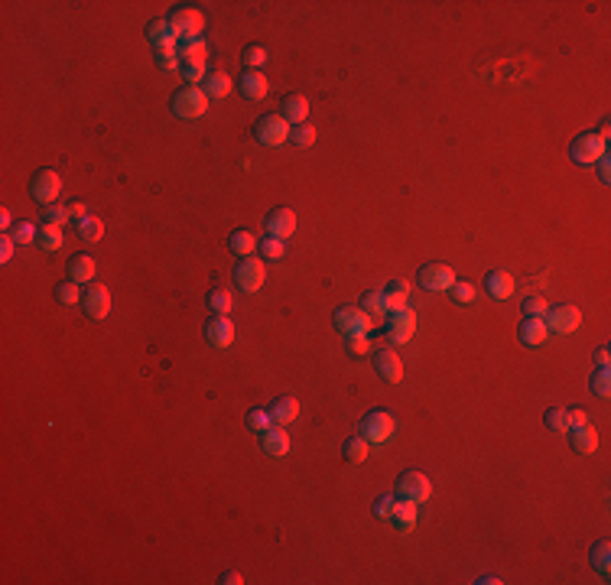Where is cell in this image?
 Instances as JSON below:
<instances>
[{
	"label": "cell",
	"mask_w": 611,
	"mask_h": 585,
	"mask_svg": "<svg viewBox=\"0 0 611 585\" xmlns=\"http://www.w3.org/2000/svg\"><path fill=\"white\" fill-rule=\"evenodd\" d=\"M172 114L182 120H196L202 118L205 111H208V94L202 92V88L196 85H186V88H179L176 94H172V101H170Z\"/></svg>",
	"instance_id": "1"
},
{
	"label": "cell",
	"mask_w": 611,
	"mask_h": 585,
	"mask_svg": "<svg viewBox=\"0 0 611 585\" xmlns=\"http://www.w3.org/2000/svg\"><path fill=\"white\" fill-rule=\"evenodd\" d=\"M170 26L172 33H176V39H199V33L205 30V17L202 10L189 7V4H179V7L170 10Z\"/></svg>",
	"instance_id": "2"
},
{
	"label": "cell",
	"mask_w": 611,
	"mask_h": 585,
	"mask_svg": "<svg viewBox=\"0 0 611 585\" xmlns=\"http://www.w3.org/2000/svg\"><path fill=\"white\" fill-rule=\"evenodd\" d=\"M605 153H608V144H605L595 130L579 134L576 140H572V146H569V156H572L576 166H595V160H602Z\"/></svg>",
	"instance_id": "3"
},
{
	"label": "cell",
	"mask_w": 611,
	"mask_h": 585,
	"mask_svg": "<svg viewBox=\"0 0 611 585\" xmlns=\"http://www.w3.org/2000/svg\"><path fill=\"white\" fill-rule=\"evenodd\" d=\"M358 436H361L367 446L387 442L393 436V416L387 413V410H371V413L361 420V426H358Z\"/></svg>",
	"instance_id": "4"
},
{
	"label": "cell",
	"mask_w": 611,
	"mask_h": 585,
	"mask_svg": "<svg viewBox=\"0 0 611 585\" xmlns=\"http://www.w3.org/2000/svg\"><path fill=\"white\" fill-rule=\"evenodd\" d=\"M332 322H335V329H339L345 339H351V335H367V332H371V315H367L361 306H339L335 315H332Z\"/></svg>",
	"instance_id": "5"
},
{
	"label": "cell",
	"mask_w": 611,
	"mask_h": 585,
	"mask_svg": "<svg viewBox=\"0 0 611 585\" xmlns=\"http://www.w3.org/2000/svg\"><path fill=\"white\" fill-rule=\"evenodd\" d=\"M59 192H62V176L56 170H36L33 172V179H30V195H33L43 208L56 202Z\"/></svg>",
	"instance_id": "6"
},
{
	"label": "cell",
	"mask_w": 611,
	"mask_h": 585,
	"mask_svg": "<svg viewBox=\"0 0 611 585\" xmlns=\"http://www.w3.org/2000/svg\"><path fill=\"white\" fill-rule=\"evenodd\" d=\"M579 322H582V315H579V309L572 303L550 306V309H546V315H543L546 332H556V335H569V332H576Z\"/></svg>",
	"instance_id": "7"
},
{
	"label": "cell",
	"mask_w": 611,
	"mask_h": 585,
	"mask_svg": "<svg viewBox=\"0 0 611 585\" xmlns=\"http://www.w3.org/2000/svg\"><path fill=\"white\" fill-rule=\"evenodd\" d=\"M433 494V482L423 475V472H403L397 478V498L413 501V504H423Z\"/></svg>",
	"instance_id": "8"
},
{
	"label": "cell",
	"mask_w": 611,
	"mask_h": 585,
	"mask_svg": "<svg viewBox=\"0 0 611 585\" xmlns=\"http://www.w3.org/2000/svg\"><path fill=\"white\" fill-rule=\"evenodd\" d=\"M416 332V313L413 309H393V313H387V322H384V335H387V341H393V345H400V341H410Z\"/></svg>",
	"instance_id": "9"
},
{
	"label": "cell",
	"mask_w": 611,
	"mask_h": 585,
	"mask_svg": "<svg viewBox=\"0 0 611 585\" xmlns=\"http://www.w3.org/2000/svg\"><path fill=\"white\" fill-rule=\"evenodd\" d=\"M254 137L260 140L263 146H280L289 140V124L280 118V114H267V118L257 120Z\"/></svg>",
	"instance_id": "10"
},
{
	"label": "cell",
	"mask_w": 611,
	"mask_h": 585,
	"mask_svg": "<svg viewBox=\"0 0 611 585\" xmlns=\"http://www.w3.org/2000/svg\"><path fill=\"white\" fill-rule=\"evenodd\" d=\"M452 283H455V273L446 263H426V267H420V287L429 289V293H446V289H452Z\"/></svg>",
	"instance_id": "11"
},
{
	"label": "cell",
	"mask_w": 611,
	"mask_h": 585,
	"mask_svg": "<svg viewBox=\"0 0 611 585\" xmlns=\"http://www.w3.org/2000/svg\"><path fill=\"white\" fill-rule=\"evenodd\" d=\"M263 277H267L263 260H254V257H244V260L234 267V283H238L244 293H257V289L263 287Z\"/></svg>",
	"instance_id": "12"
},
{
	"label": "cell",
	"mask_w": 611,
	"mask_h": 585,
	"mask_svg": "<svg viewBox=\"0 0 611 585\" xmlns=\"http://www.w3.org/2000/svg\"><path fill=\"white\" fill-rule=\"evenodd\" d=\"M374 371H377V377L387 384H397L400 377H403V361L397 358V351H391V348H381V351H374Z\"/></svg>",
	"instance_id": "13"
},
{
	"label": "cell",
	"mask_w": 611,
	"mask_h": 585,
	"mask_svg": "<svg viewBox=\"0 0 611 585\" xmlns=\"http://www.w3.org/2000/svg\"><path fill=\"white\" fill-rule=\"evenodd\" d=\"M263 228H267L270 238L286 241L289 234L296 231V212H293V208H273V212L267 215V221H263Z\"/></svg>",
	"instance_id": "14"
},
{
	"label": "cell",
	"mask_w": 611,
	"mask_h": 585,
	"mask_svg": "<svg viewBox=\"0 0 611 585\" xmlns=\"http://www.w3.org/2000/svg\"><path fill=\"white\" fill-rule=\"evenodd\" d=\"M205 339H208V345H215V348H228L231 341H234V322H231L228 315H212V319L205 322Z\"/></svg>",
	"instance_id": "15"
},
{
	"label": "cell",
	"mask_w": 611,
	"mask_h": 585,
	"mask_svg": "<svg viewBox=\"0 0 611 585\" xmlns=\"http://www.w3.org/2000/svg\"><path fill=\"white\" fill-rule=\"evenodd\" d=\"M82 306H85L88 319H108V313H111V293H108V287H101V283H98V287L85 289Z\"/></svg>",
	"instance_id": "16"
},
{
	"label": "cell",
	"mask_w": 611,
	"mask_h": 585,
	"mask_svg": "<svg viewBox=\"0 0 611 585\" xmlns=\"http://www.w3.org/2000/svg\"><path fill=\"white\" fill-rule=\"evenodd\" d=\"M238 92L244 94L247 101H260L263 94H267V78H263V72H257V68H247L244 75L238 78Z\"/></svg>",
	"instance_id": "17"
},
{
	"label": "cell",
	"mask_w": 611,
	"mask_h": 585,
	"mask_svg": "<svg viewBox=\"0 0 611 585\" xmlns=\"http://www.w3.org/2000/svg\"><path fill=\"white\" fill-rule=\"evenodd\" d=\"M260 449L267 452V455H273V458L286 455V452H289V436H286V429H283V426H270L267 433H260Z\"/></svg>",
	"instance_id": "18"
},
{
	"label": "cell",
	"mask_w": 611,
	"mask_h": 585,
	"mask_svg": "<svg viewBox=\"0 0 611 585\" xmlns=\"http://www.w3.org/2000/svg\"><path fill=\"white\" fill-rule=\"evenodd\" d=\"M146 39H150V46H156V49H172L176 46V33H172L170 20H150L146 23Z\"/></svg>",
	"instance_id": "19"
},
{
	"label": "cell",
	"mask_w": 611,
	"mask_h": 585,
	"mask_svg": "<svg viewBox=\"0 0 611 585\" xmlns=\"http://www.w3.org/2000/svg\"><path fill=\"white\" fill-rule=\"evenodd\" d=\"M306 114H309L306 94H286L280 101V118L286 120V124H306Z\"/></svg>",
	"instance_id": "20"
},
{
	"label": "cell",
	"mask_w": 611,
	"mask_h": 585,
	"mask_svg": "<svg viewBox=\"0 0 611 585\" xmlns=\"http://www.w3.org/2000/svg\"><path fill=\"white\" fill-rule=\"evenodd\" d=\"M381 296H384V306H387V313H393V309H407L410 283H407V280H391L387 287L381 289Z\"/></svg>",
	"instance_id": "21"
},
{
	"label": "cell",
	"mask_w": 611,
	"mask_h": 585,
	"mask_svg": "<svg viewBox=\"0 0 611 585\" xmlns=\"http://www.w3.org/2000/svg\"><path fill=\"white\" fill-rule=\"evenodd\" d=\"M569 442H572V449L579 452V455H592L595 449H598V433H595L592 426H576V429H569Z\"/></svg>",
	"instance_id": "22"
},
{
	"label": "cell",
	"mask_w": 611,
	"mask_h": 585,
	"mask_svg": "<svg viewBox=\"0 0 611 585\" xmlns=\"http://www.w3.org/2000/svg\"><path fill=\"white\" fill-rule=\"evenodd\" d=\"M484 289H488L494 299H508L510 293H514V277L504 270H488L484 273Z\"/></svg>",
	"instance_id": "23"
},
{
	"label": "cell",
	"mask_w": 611,
	"mask_h": 585,
	"mask_svg": "<svg viewBox=\"0 0 611 585\" xmlns=\"http://www.w3.org/2000/svg\"><path fill=\"white\" fill-rule=\"evenodd\" d=\"M517 335H520V345H527V348H540L546 341V325H543V319H524L520 322V329H517Z\"/></svg>",
	"instance_id": "24"
},
{
	"label": "cell",
	"mask_w": 611,
	"mask_h": 585,
	"mask_svg": "<svg viewBox=\"0 0 611 585\" xmlns=\"http://www.w3.org/2000/svg\"><path fill=\"white\" fill-rule=\"evenodd\" d=\"M176 56L179 62H208V46L205 39H176Z\"/></svg>",
	"instance_id": "25"
},
{
	"label": "cell",
	"mask_w": 611,
	"mask_h": 585,
	"mask_svg": "<svg viewBox=\"0 0 611 585\" xmlns=\"http://www.w3.org/2000/svg\"><path fill=\"white\" fill-rule=\"evenodd\" d=\"M416 508L420 504H413V501H393V510H391V520L397 530H413L416 527Z\"/></svg>",
	"instance_id": "26"
},
{
	"label": "cell",
	"mask_w": 611,
	"mask_h": 585,
	"mask_svg": "<svg viewBox=\"0 0 611 585\" xmlns=\"http://www.w3.org/2000/svg\"><path fill=\"white\" fill-rule=\"evenodd\" d=\"M94 270H98V263H94L88 254H75L68 260V280H75V283L94 280Z\"/></svg>",
	"instance_id": "27"
},
{
	"label": "cell",
	"mask_w": 611,
	"mask_h": 585,
	"mask_svg": "<svg viewBox=\"0 0 611 585\" xmlns=\"http://www.w3.org/2000/svg\"><path fill=\"white\" fill-rule=\"evenodd\" d=\"M270 416H273V423H293L299 416V400L296 397H277L270 403Z\"/></svg>",
	"instance_id": "28"
},
{
	"label": "cell",
	"mask_w": 611,
	"mask_h": 585,
	"mask_svg": "<svg viewBox=\"0 0 611 585\" xmlns=\"http://www.w3.org/2000/svg\"><path fill=\"white\" fill-rule=\"evenodd\" d=\"M588 562H592L595 572L608 576V572H611V543H608V540H598V543H595L592 553H588Z\"/></svg>",
	"instance_id": "29"
},
{
	"label": "cell",
	"mask_w": 611,
	"mask_h": 585,
	"mask_svg": "<svg viewBox=\"0 0 611 585\" xmlns=\"http://www.w3.org/2000/svg\"><path fill=\"white\" fill-rule=\"evenodd\" d=\"M202 92L208 94V98H225V94L231 92V78L225 75V72H208L202 82Z\"/></svg>",
	"instance_id": "30"
},
{
	"label": "cell",
	"mask_w": 611,
	"mask_h": 585,
	"mask_svg": "<svg viewBox=\"0 0 611 585\" xmlns=\"http://www.w3.org/2000/svg\"><path fill=\"white\" fill-rule=\"evenodd\" d=\"M36 244L43 247V251H59L62 247V228L59 225H39V234H36Z\"/></svg>",
	"instance_id": "31"
},
{
	"label": "cell",
	"mask_w": 611,
	"mask_h": 585,
	"mask_svg": "<svg viewBox=\"0 0 611 585\" xmlns=\"http://www.w3.org/2000/svg\"><path fill=\"white\" fill-rule=\"evenodd\" d=\"M104 234V221L101 218H94V215H88V218L78 221V238L88 241V244H98Z\"/></svg>",
	"instance_id": "32"
},
{
	"label": "cell",
	"mask_w": 611,
	"mask_h": 585,
	"mask_svg": "<svg viewBox=\"0 0 611 585\" xmlns=\"http://www.w3.org/2000/svg\"><path fill=\"white\" fill-rule=\"evenodd\" d=\"M228 247L234 251V254L247 257V254H254V247H257V238L251 234V231H231V238H228Z\"/></svg>",
	"instance_id": "33"
},
{
	"label": "cell",
	"mask_w": 611,
	"mask_h": 585,
	"mask_svg": "<svg viewBox=\"0 0 611 585\" xmlns=\"http://www.w3.org/2000/svg\"><path fill=\"white\" fill-rule=\"evenodd\" d=\"M341 455H345V462H351V465L365 462L367 458V442L361 439V436H351V439H345V446H341Z\"/></svg>",
	"instance_id": "34"
},
{
	"label": "cell",
	"mask_w": 611,
	"mask_h": 585,
	"mask_svg": "<svg viewBox=\"0 0 611 585\" xmlns=\"http://www.w3.org/2000/svg\"><path fill=\"white\" fill-rule=\"evenodd\" d=\"M205 309L212 315H231V296L225 289H212V293L205 296Z\"/></svg>",
	"instance_id": "35"
},
{
	"label": "cell",
	"mask_w": 611,
	"mask_h": 585,
	"mask_svg": "<svg viewBox=\"0 0 611 585\" xmlns=\"http://www.w3.org/2000/svg\"><path fill=\"white\" fill-rule=\"evenodd\" d=\"M588 390H592L595 397H608V394H611V374H608V367H595V371L588 374Z\"/></svg>",
	"instance_id": "36"
},
{
	"label": "cell",
	"mask_w": 611,
	"mask_h": 585,
	"mask_svg": "<svg viewBox=\"0 0 611 585\" xmlns=\"http://www.w3.org/2000/svg\"><path fill=\"white\" fill-rule=\"evenodd\" d=\"M82 283H75V280H65V283H59L56 287V299H59L62 306H75V303H82Z\"/></svg>",
	"instance_id": "37"
},
{
	"label": "cell",
	"mask_w": 611,
	"mask_h": 585,
	"mask_svg": "<svg viewBox=\"0 0 611 585\" xmlns=\"http://www.w3.org/2000/svg\"><path fill=\"white\" fill-rule=\"evenodd\" d=\"M361 309H365L367 315H384V313H387L381 289H365V293H361Z\"/></svg>",
	"instance_id": "38"
},
{
	"label": "cell",
	"mask_w": 611,
	"mask_h": 585,
	"mask_svg": "<svg viewBox=\"0 0 611 585\" xmlns=\"http://www.w3.org/2000/svg\"><path fill=\"white\" fill-rule=\"evenodd\" d=\"M257 251H260L263 260H280V257L286 254V247H283V241H280V238H270V234H267L263 241H257Z\"/></svg>",
	"instance_id": "39"
},
{
	"label": "cell",
	"mask_w": 611,
	"mask_h": 585,
	"mask_svg": "<svg viewBox=\"0 0 611 585\" xmlns=\"http://www.w3.org/2000/svg\"><path fill=\"white\" fill-rule=\"evenodd\" d=\"M270 423H273L270 410L254 407L251 413H247V429H251V433H267V429H270Z\"/></svg>",
	"instance_id": "40"
},
{
	"label": "cell",
	"mask_w": 611,
	"mask_h": 585,
	"mask_svg": "<svg viewBox=\"0 0 611 585\" xmlns=\"http://www.w3.org/2000/svg\"><path fill=\"white\" fill-rule=\"evenodd\" d=\"M179 72H182V78L189 85H196V82H205V75H208V62H182Z\"/></svg>",
	"instance_id": "41"
},
{
	"label": "cell",
	"mask_w": 611,
	"mask_h": 585,
	"mask_svg": "<svg viewBox=\"0 0 611 585\" xmlns=\"http://www.w3.org/2000/svg\"><path fill=\"white\" fill-rule=\"evenodd\" d=\"M546 299L543 296H527L524 299V306H520V313H524V319H543L546 315Z\"/></svg>",
	"instance_id": "42"
},
{
	"label": "cell",
	"mask_w": 611,
	"mask_h": 585,
	"mask_svg": "<svg viewBox=\"0 0 611 585\" xmlns=\"http://www.w3.org/2000/svg\"><path fill=\"white\" fill-rule=\"evenodd\" d=\"M289 140H293L296 146H303V150H306V146H313V144H315V127H313V124H296V127L289 130Z\"/></svg>",
	"instance_id": "43"
},
{
	"label": "cell",
	"mask_w": 611,
	"mask_h": 585,
	"mask_svg": "<svg viewBox=\"0 0 611 585\" xmlns=\"http://www.w3.org/2000/svg\"><path fill=\"white\" fill-rule=\"evenodd\" d=\"M543 423L550 426L553 433H566L569 429V420H566V410L562 407H553V410H546V416H543Z\"/></svg>",
	"instance_id": "44"
},
{
	"label": "cell",
	"mask_w": 611,
	"mask_h": 585,
	"mask_svg": "<svg viewBox=\"0 0 611 585\" xmlns=\"http://www.w3.org/2000/svg\"><path fill=\"white\" fill-rule=\"evenodd\" d=\"M241 62H244L247 68H257V72H260V65L267 62V49H263V46H247V49L241 52Z\"/></svg>",
	"instance_id": "45"
},
{
	"label": "cell",
	"mask_w": 611,
	"mask_h": 585,
	"mask_svg": "<svg viewBox=\"0 0 611 585\" xmlns=\"http://www.w3.org/2000/svg\"><path fill=\"white\" fill-rule=\"evenodd\" d=\"M68 218H72V215H68V208H62V205H56V202L43 208V221H46V225H59V228H62Z\"/></svg>",
	"instance_id": "46"
},
{
	"label": "cell",
	"mask_w": 611,
	"mask_h": 585,
	"mask_svg": "<svg viewBox=\"0 0 611 585\" xmlns=\"http://www.w3.org/2000/svg\"><path fill=\"white\" fill-rule=\"evenodd\" d=\"M36 234H39V228H36V225H30V221H20L10 238L17 241V244H30V241H36Z\"/></svg>",
	"instance_id": "47"
},
{
	"label": "cell",
	"mask_w": 611,
	"mask_h": 585,
	"mask_svg": "<svg viewBox=\"0 0 611 585\" xmlns=\"http://www.w3.org/2000/svg\"><path fill=\"white\" fill-rule=\"evenodd\" d=\"M156 65H160L163 72H172L176 65H182L176 56V46H172V49H156Z\"/></svg>",
	"instance_id": "48"
},
{
	"label": "cell",
	"mask_w": 611,
	"mask_h": 585,
	"mask_svg": "<svg viewBox=\"0 0 611 585\" xmlns=\"http://www.w3.org/2000/svg\"><path fill=\"white\" fill-rule=\"evenodd\" d=\"M393 501H397V498H391V494H384V498L374 501V517H377V520H391Z\"/></svg>",
	"instance_id": "49"
},
{
	"label": "cell",
	"mask_w": 611,
	"mask_h": 585,
	"mask_svg": "<svg viewBox=\"0 0 611 585\" xmlns=\"http://www.w3.org/2000/svg\"><path fill=\"white\" fill-rule=\"evenodd\" d=\"M452 299L468 306L472 299H475V287H472V283H452Z\"/></svg>",
	"instance_id": "50"
},
{
	"label": "cell",
	"mask_w": 611,
	"mask_h": 585,
	"mask_svg": "<svg viewBox=\"0 0 611 585\" xmlns=\"http://www.w3.org/2000/svg\"><path fill=\"white\" fill-rule=\"evenodd\" d=\"M367 351H371V341H367V335H351V339H348V355L361 358V355H367Z\"/></svg>",
	"instance_id": "51"
},
{
	"label": "cell",
	"mask_w": 611,
	"mask_h": 585,
	"mask_svg": "<svg viewBox=\"0 0 611 585\" xmlns=\"http://www.w3.org/2000/svg\"><path fill=\"white\" fill-rule=\"evenodd\" d=\"M566 420H569V429H576V426H586L588 420H586V410H566Z\"/></svg>",
	"instance_id": "52"
},
{
	"label": "cell",
	"mask_w": 611,
	"mask_h": 585,
	"mask_svg": "<svg viewBox=\"0 0 611 585\" xmlns=\"http://www.w3.org/2000/svg\"><path fill=\"white\" fill-rule=\"evenodd\" d=\"M595 166H598V179L608 186V182H611V160H608V153H605L602 160H595Z\"/></svg>",
	"instance_id": "53"
},
{
	"label": "cell",
	"mask_w": 611,
	"mask_h": 585,
	"mask_svg": "<svg viewBox=\"0 0 611 585\" xmlns=\"http://www.w3.org/2000/svg\"><path fill=\"white\" fill-rule=\"evenodd\" d=\"M13 247H17V241L10 238V234L0 241V260H4V263H10V257H13Z\"/></svg>",
	"instance_id": "54"
},
{
	"label": "cell",
	"mask_w": 611,
	"mask_h": 585,
	"mask_svg": "<svg viewBox=\"0 0 611 585\" xmlns=\"http://www.w3.org/2000/svg\"><path fill=\"white\" fill-rule=\"evenodd\" d=\"M221 585H241L244 579H241V572H234V569H228V572H221V579H218Z\"/></svg>",
	"instance_id": "55"
},
{
	"label": "cell",
	"mask_w": 611,
	"mask_h": 585,
	"mask_svg": "<svg viewBox=\"0 0 611 585\" xmlns=\"http://www.w3.org/2000/svg\"><path fill=\"white\" fill-rule=\"evenodd\" d=\"M68 215H72V218H78V221H82V218H88V208H85V205H82V202H72V205H68Z\"/></svg>",
	"instance_id": "56"
},
{
	"label": "cell",
	"mask_w": 611,
	"mask_h": 585,
	"mask_svg": "<svg viewBox=\"0 0 611 585\" xmlns=\"http://www.w3.org/2000/svg\"><path fill=\"white\" fill-rule=\"evenodd\" d=\"M608 361H611L608 348H598V351H595V365H598V367H608Z\"/></svg>",
	"instance_id": "57"
},
{
	"label": "cell",
	"mask_w": 611,
	"mask_h": 585,
	"mask_svg": "<svg viewBox=\"0 0 611 585\" xmlns=\"http://www.w3.org/2000/svg\"><path fill=\"white\" fill-rule=\"evenodd\" d=\"M0 225H4V228H10V225H13V218H10V212H7V208L0 212Z\"/></svg>",
	"instance_id": "58"
},
{
	"label": "cell",
	"mask_w": 611,
	"mask_h": 585,
	"mask_svg": "<svg viewBox=\"0 0 611 585\" xmlns=\"http://www.w3.org/2000/svg\"><path fill=\"white\" fill-rule=\"evenodd\" d=\"M498 582H501V579H494V576H481V579H478V585H498Z\"/></svg>",
	"instance_id": "59"
}]
</instances>
